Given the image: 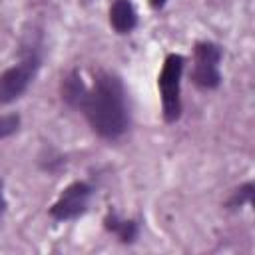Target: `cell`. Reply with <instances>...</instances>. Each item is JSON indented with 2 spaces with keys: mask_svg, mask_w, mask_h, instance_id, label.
<instances>
[{
  "mask_svg": "<svg viewBox=\"0 0 255 255\" xmlns=\"http://www.w3.org/2000/svg\"><path fill=\"white\" fill-rule=\"evenodd\" d=\"M90 128L104 139H118L129 126V110L124 84L110 72H98L80 108Z\"/></svg>",
  "mask_w": 255,
  "mask_h": 255,
  "instance_id": "6da1fadb",
  "label": "cell"
},
{
  "mask_svg": "<svg viewBox=\"0 0 255 255\" xmlns=\"http://www.w3.org/2000/svg\"><path fill=\"white\" fill-rule=\"evenodd\" d=\"M185 58L181 54H167L163 68L157 78V88L161 94V114L167 124H173L181 116V74Z\"/></svg>",
  "mask_w": 255,
  "mask_h": 255,
  "instance_id": "7a4b0ae2",
  "label": "cell"
},
{
  "mask_svg": "<svg viewBox=\"0 0 255 255\" xmlns=\"http://www.w3.org/2000/svg\"><path fill=\"white\" fill-rule=\"evenodd\" d=\"M221 48L215 42H197L193 48V72L191 80L201 90H215L221 84Z\"/></svg>",
  "mask_w": 255,
  "mask_h": 255,
  "instance_id": "3957f363",
  "label": "cell"
},
{
  "mask_svg": "<svg viewBox=\"0 0 255 255\" xmlns=\"http://www.w3.org/2000/svg\"><path fill=\"white\" fill-rule=\"evenodd\" d=\"M40 68V58L36 54H28L20 64L8 68L0 74V104H10L18 100L34 80Z\"/></svg>",
  "mask_w": 255,
  "mask_h": 255,
  "instance_id": "277c9868",
  "label": "cell"
},
{
  "mask_svg": "<svg viewBox=\"0 0 255 255\" xmlns=\"http://www.w3.org/2000/svg\"><path fill=\"white\" fill-rule=\"evenodd\" d=\"M92 197V187L86 181H74L62 189L60 197L50 207V217L56 221H70L86 213Z\"/></svg>",
  "mask_w": 255,
  "mask_h": 255,
  "instance_id": "5b68a950",
  "label": "cell"
},
{
  "mask_svg": "<svg viewBox=\"0 0 255 255\" xmlns=\"http://www.w3.org/2000/svg\"><path fill=\"white\" fill-rule=\"evenodd\" d=\"M110 24L118 34H128L137 26V12L129 0H116L110 8Z\"/></svg>",
  "mask_w": 255,
  "mask_h": 255,
  "instance_id": "8992f818",
  "label": "cell"
},
{
  "mask_svg": "<svg viewBox=\"0 0 255 255\" xmlns=\"http://www.w3.org/2000/svg\"><path fill=\"white\" fill-rule=\"evenodd\" d=\"M86 94H88V86L84 84L82 76L78 74V70L70 72L64 80H62V100L70 106V108H76L80 110L84 100H86Z\"/></svg>",
  "mask_w": 255,
  "mask_h": 255,
  "instance_id": "52a82bcc",
  "label": "cell"
},
{
  "mask_svg": "<svg viewBox=\"0 0 255 255\" xmlns=\"http://www.w3.org/2000/svg\"><path fill=\"white\" fill-rule=\"evenodd\" d=\"M104 227L114 233L122 243H133L137 233H139V227L133 219H122L118 213L110 211L106 217H104Z\"/></svg>",
  "mask_w": 255,
  "mask_h": 255,
  "instance_id": "ba28073f",
  "label": "cell"
},
{
  "mask_svg": "<svg viewBox=\"0 0 255 255\" xmlns=\"http://www.w3.org/2000/svg\"><path fill=\"white\" fill-rule=\"evenodd\" d=\"M253 191H255V185H253L251 181L243 183L241 187H237V189L231 193V197L227 199V207H229V209H237V207H243V205L251 203V201H253Z\"/></svg>",
  "mask_w": 255,
  "mask_h": 255,
  "instance_id": "9c48e42d",
  "label": "cell"
},
{
  "mask_svg": "<svg viewBox=\"0 0 255 255\" xmlns=\"http://www.w3.org/2000/svg\"><path fill=\"white\" fill-rule=\"evenodd\" d=\"M18 128H20V116H16V114H4V116H0V139L16 133Z\"/></svg>",
  "mask_w": 255,
  "mask_h": 255,
  "instance_id": "30bf717a",
  "label": "cell"
},
{
  "mask_svg": "<svg viewBox=\"0 0 255 255\" xmlns=\"http://www.w3.org/2000/svg\"><path fill=\"white\" fill-rule=\"evenodd\" d=\"M165 2H167V0H149V6H151V8H163Z\"/></svg>",
  "mask_w": 255,
  "mask_h": 255,
  "instance_id": "8fae6325",
  "label": "cell"
},
{
  "mask_svg": "<svg viewBox=\"0 0 255 255\" xmlns=\"http://www.w3.org/2000/svg\"><path fill=\"white\" fill-rule=\"evenodd\" d=\"M6 209V199H4V193H2V183H0V213H4Z\"/></svg>",
  "mask_w": 255,
  "mask_h": 255,
  "instance_id": "7c38bea8",
  "label": "cell"
}]
</instances>
